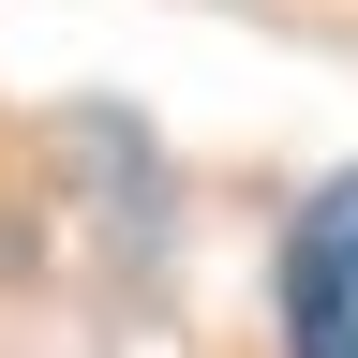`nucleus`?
Segmentation results:
<instances>
[{
    "label": "nucleus",
    "mask_w": 358,
    "mask_h": 358,
    "mask_svg": "<svg viewBox=\"0 0 358 358\" xmlns=\"http://www.w3.org/2000/svg\"><path fill=\"white\" fill-rule=\"evenodd\" d=\"M284 358H358V179L284 224Z\"/></svg>",
    "instance_id": "1"
}]
</instances>
